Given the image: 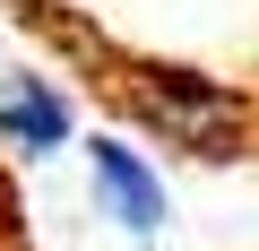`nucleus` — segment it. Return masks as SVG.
Returning <instances> with one entry per match:
<instances>
[{"label": "nucleus", "instance_id": "1", "mask_svg": "<svg viewBox=\"0 0 259 251\" xmlns=\"http://www.w3.org/2000/svg\"><path fill=\"white\" fill-rule=\"evenodd\" d=\"M130 113L147 130H164L173 148H199V156H225V139H242V95L225 78H199V69H139Z\"/></svg>", "mask_w": 259, "mask_h": 251}, {"label": "nucleus", "instance_id": "2", "mask_svg": "<svg viewBox=\"0 0 259 251\" xmlns=\"http://www.w3.org/2000/svg\"><path fill=\"white\" fill-rule=\"evenodd\" d=\"M87 156H95V191H104V208H112L130 234H156V225H164V182H156V165H147L139 148L95 139Z\"/></svg>", "mask_w": 259, "mask_h": 251}, {"label": "nucleus", "instance_id": "3", "mask_svg": "<svg viewBox=\"0 0 259 251\" xmlns=\"http://www.w3.org/2000/svg\"><path fill=\"white\" fill-rule=\"evenodd\" d=\"M0 139L26 148V156H52L69 139V95L44 87V78H9V87H0Z\"/></svg>", "mask_w": 259, "mask_h": 251}]
</instances>
